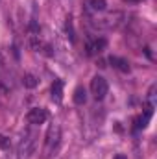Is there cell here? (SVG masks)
<instances>
[{
	"label": "cell",
	"instance_id": "1",
	"mask_svg": "<svg viewBox=\"0 0 157 159\" xmlns=\"http://www.w3.org/2000/svg\"><path fill=\"white\" fill-rule=\"evenodd\" d=\"M37 150V133L32 129H26L20 143H19V156L20 159H30Z\"/></svg>",
	"mask_w": 157,
	"mask_h": 159
},
{
	"label": "cell",
	"instance_id": "2",
	"mask_svg": "<svg viewBox=\"0 0 157 159\" xmlns=\"http://www.w3.org/2000/svg\"><path fill=\"white\" fill-rule=\"evenodd\" d=\"M59 139H61V126L57 122H52L46 131V137H44V152L48 156L59 146Z\"/></svg>",
	"mask_w": 157,
	"mask_h": 159
},
{
	"label": "cell",
	"instance_id": "3",
	"mask_svg": "<svg viewBox=\"0 0 157 159\" xmlns=\"http://www.w3.org/2000/svg\"><path fill=\"white\" fill-rule=\"evenodd\" d=\"M107 91H109V85H107V80L104 78V76L96 74L94 78L91 80V93H92V96L96 100H104L105 94H107Z\"/></svg>",
	"mask_w": 157,
	"mask_h": 159
},
{
	"label": "cell",
	"instance_id": "4",
	"mask_svg": "<svg viewBox=\"0 0 157 159\" xmlns=\"http://www.w3.org/2000/svg\"><path fill=\"white\" fill-rule=\"evenodd\" d=\"M122 15L120 13H107L105 17H102V19H98V17H94V19H91V24L94 26V28H98V30H104V28H113V26H117L120 20Z\"/></svg>",
	"mask_w": 157,
	"mask_h": 159
},
{
	"label": "cell",
	"instance_id": "5",
	"mask_svg": "<svg viewBox=\"0 0 157 159\" xmlns=\"http://www.w3.org/2000/svg\"><path fill=\"white\" fill-rule=\"evenodd\" d=\"M26 120L32 124V126H41L48 120V111L44 107H32L26 115Z\"/></svg>",
	"mask_w": 157,
	"mask_h": 159
},
{
	"label": "cell",
	"instance_id": "6",
	"mask_svg": "<svg viewBox=\"0 0 157 159\" xmlns=\"http://www.w3.org/2000/svg\"><path fill=\"white\" fill-rule=\"evenodd\" d=\"M152 115H154V106H146V109L142 111V115H139V117L135 119V126H133V129H135V131L144 129V128L148 126L150 119H152Z\"/></svg>",
	"mask_w": 157,
	"mask_h": 159
},
{
	"label": "cell",
	"instance_id": "7",
	"mask_svg": "<svg viewBox=\"0 0 157 159\" xmlns=\"http://www.w3.org/2000/svg\"><path fill=\"white\" fill-rule=\"evenodd\" d=\"M105 46H107V39L105 37H96V39H92L87 44V54L89 56H96V54L104 52Z\"/></svg>",
	"mask_w": 157,
	"mask_h": 159
},
{
	"label": "cell",
	"instance_id": "8",
	"mask_svg": "<svg viewBox=\"0 0 157 159\" xmlns=\"http://www.w3.org/2000/svg\"><path fill=\"white\" fill-rule=\"evenodd\" d=\"M30 46H32L35 52H41V54H44V56H52V54H54V52H50L52 48H50L46 43H43L37 35H32V37H30Z\"/></svg>",
	"mask_w": 157,
	"mask_h": 159
},
{
	"label": "cell",
	"instance_id": "9",
	"mask_svg": "<svg viewBox=\"0 0 157 159\" xmlns=\"http://www.w3.org/2000/svg\"><path fill=\"white\" fill-rule=\"evenodd\" d=\"M63 85H65L63 80H54V83L50 87V94L56 104H61V100H63Z\"/></svg>",
	"mask_w": 157,
	"mask_h": 159
},
{
	"label": "cell",
	"instance_id": "10",
	"mask_svg": "<svg viewBox=\"0 0 157 159\" xmlns=\"http://www.w3.org/2000/svg\"><path fill=\"white\" fill-rule=\"evenodd\" d=\"M109 63L117 69V70H120V72H124V74H128L129 70H131V67H129V61L128 59H124V57H118V56H111L109 57Z\"/></svg>",
	"mask_w": 157,
	"mask_h": 159
},
{
	"label": "cell",
	"instance_id": "11",
	"mask_svg": "<svg viewBox=\"0 0 157 159\" xmlns=\"http://www.w3.org/2000/svg\"><path fill=\"white\" fill-rule=\"evenodd\" d=\"M87 6L91 13H104L107 9V0H89Z\"/></svg>",
	"mask_w": 157,
	"mask_h": 159
},
{
	"label": "cell",
	"instance_id": "12",
	"mask_svg": "<svg viewBox=\"0 0 157 159\" xmlns=\"http://www.w3.org/2000/svg\"><path fill=\"white\" fill-rule=\"evenodd\" d=\"M72 100H74V104H78V106H83L85 102H87V91H85V87H76L74 89V94H72Z\"/></svg>",
	"mask_w": 157,
	"mask_h": 159
},
{
	"label": "cell",
	"instance_id": "13",
	"mask_svg": "<svg viewBox=\"0 0 157 159\" xmlns=\"http://www.w3.org/2000/svg\"><path fill=\"white\" fill-rule=\"evenodd\" d=\"M22 85L26 87V89H35L37 85H39V80L35 74H24V78H22Z\"/></svg>",
	"mask_w": 157,
	"mask_h": 159
},
{
	"label": "cell",
	"instance_id": "14",
	"mask_svg": "<svg viewBox=\"0 0 157 159\" xmlns=\"http://www.w3.org/2000/svg\"><path fill=\"white\" fill-rule=\"evenodd\" d=\"M65 30L69 34L70 41H74V28H72V17H67V22H65Z\"/></svg>",
	"mask_w": 157,
	"mask_h": 159
},
{
	"label": "cell",
	"instance_id": "15",
	"mask_svg": "<svg viewBox=\"0 0 157 159\" xmlns=\"http://www.w3.org/2000/svg\"><path fill=\"white\" fill-rule=\"evenodd\" d=\"M9 146H11V139L0 133V148L2 150H9Z\"/></svg>",
	"mask_w": 157,
	"mask_h": 159
},
{
	"label": "cell",
	"instance_id": "16",
	"mask_svg": "<svg viewBox=\"0 0 157 159\" xmlns=\"http://www.w3.org/2000/svg\"><path fill=\"white\" fill-rule=\"evenodd\" d=\"M6 93H7V87H6V85L0 81V94H6Z\"/></svg>",
	"mask_w": 157,
	"mask_h": 159
},
{
	"label": "cell",
	"instance_id": "17",
	"mask_svg": "<svg viewBox=\"0 0 157 159\" xmlns=\"http://www.w3.org/2000/svg\"><path fill=\"white\" fill-rule=\"evenodd\" d=\"M113 159H128V157H126L124 154H117V156H115V157H113Z\"/></svg>",
	"mask_w": 157,
	"mask_h": 159
}]
</instances>
